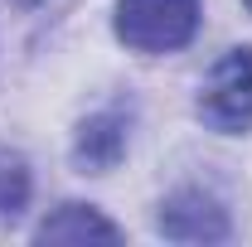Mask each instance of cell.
<instances>
[{
    "label": "cell",
    "instance_id": "obj_1",
    "mask_svg": "<svg viewBox=\"0 0 252 247\" xmlns=\"http://www.w3.org/2000/svg\"><path fill=\"white\" fill-rule=\"evenodd\" d=\"M199 0H117V39L136 54H175L199 34Z\"/></svg>",
    "mask_w": 252,
    "mask_h": 247
},
{
    "label": "cell",
    "instance_id": "obj_2",
    "mask_svg": "<svg viewBox=\"0 0 252 247\" xmlns=\"http://www.w3.org/2000/svg\"><path fill=\"white\" fill-rule=\"evenodd\" d=\"M199 122L219 136H243L252 126V49H228L204 88H199Z\"/></svg>",
    "mask_w": 252,
    "mask_h": 247
},
{
    "label": "cell",
    "instance_id": "obj_3",
    "mask_svg": "<svg viewBox=\"0 0 252 247\" xmlns=\"http://www.w3.org/2000/svg\"><path fill=\"white\" fill-rule=\"evenodd\" d=\"M156 228L170 238V243H228L233 223H228V209L209 189H175L156 214Z\"/></svg>",
    "mask_w": 252,
    "mask_h": 247
},
{
    "label": "cell",
    "instance_id": "obj_4",
    "mask_svg": "<svg viewBox=\"0 0 252 247\" xmlns=\"http://www.w3.org/2000/svg\"><path fill=\"white\" fill-rule=\"evenodd\" d=\"M126 112L117 107H107V112H93L88 122L78 126V136H73V165L83 170V175H107V170H117V160L126 155Z\"/></svg>",
    "mask_w": 252,
    "mask_h": 247
},
{
    "label": "cell",
    "instance_id": "obj_5",
    "mask_svg": "<svg viewBox=\"0 0 252 247\" xmlns=\"http://www.w3.org/2000/svg\"><path fill=\"white\" fill-rule=\"evenodd\" d=\"M39 243H122V228L102 218L93 204H59L34 228Z\"/></svg>",
    "mask_w": 252,
    "mask_h": 247
},
{
    "label": "cell",
    "instance_id": "obj_6",
    "mask_svg": "<svg viewBox=\"0 0 252 247\" xmlns=\"http://www.w3.org/2000/svg\"><path fill=\"white\" fill-rule=\"evenodd\" d=\"M30 189H34V180H30L25 155L0 151V218H20V214H25Z\"/></svg>",
    "mask_w": 252,
    "mask_h": 247
},
{
    "label": "cell",
    "instance_id": "obj_7",
    "mask_svg": "<svg viewBox=\"0 0 252 247\" xmlns=\"http://www.w3.org/2000/svg\"><path fill=\"white\" fill-rule=\"evenodd\" d=\"M10 5H20V10H34V5H39V0H10Z\"/></svg>",
    "mask_w": 252,
    "mask_h": 247
},
{
    "label": "cell",
    "instance_id": "obj_8",
    "mask_svg": "<svg viewBox=\"0 0 252 247\" xmlns=\"http://www.w3.org/2000/svg\"><path fill=\"white\" fill-rule=\"evenodd\" d=\"M243 5H248V10H252V0H243Z\"/></svg>",
    "mask_w": 252,
    "mask_h": 247
}]
</instances>
